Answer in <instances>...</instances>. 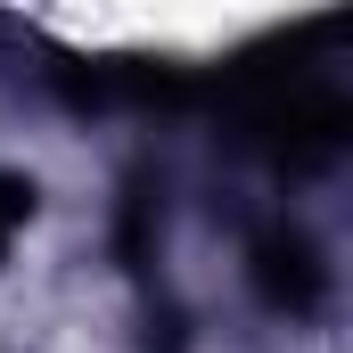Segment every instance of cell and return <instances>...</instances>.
I'll return each instance as SVG.
<instances>
[{
    "label": "cell",
    "mask_w": 353,
    "mask_h": 353,
    "mask_svg": "<svg viewBox=\"0 0 353 353\" xmlns=\"http://www.w3.org/2000/svg\"><path fill=\"white\" fill-rule=\"evenodd\" d=\"M33 205H41L33 173H8V165H0V239H17V230L33 222Z\"/></svg>",
    "instance_id": "7a4b0ae2"
},
{
    "label": "cell",
    "mask_w": 353,
    "mask_h": 353,
    "mask_svg": "<svg viewBox=\"0 0 353 353\" xmlns=\"http://www.w3.org/2000/svg\"><path fill=\"white\" fill-rule=\"evenodd\" d=\"M0 255H8V239H0Z\"/></svg>",
    "instance_id": "3957f363"
},
{
    "label": "cell",
    "mask_w": 353,
    "mask_h": 353,
    "mask_svg": "<svg viewBox=\"0 0 353 353\" xmlns=\"http://www.w3.org/2000/svg\"><path fill=\"white\" fill-rule=\"evenodd\" d=\"M255 288L279 312H321L329 304V263L304 230H271V239H255Z\"/></svg>",
    "instance_id": "6da1fadb"
}]
</instances>
